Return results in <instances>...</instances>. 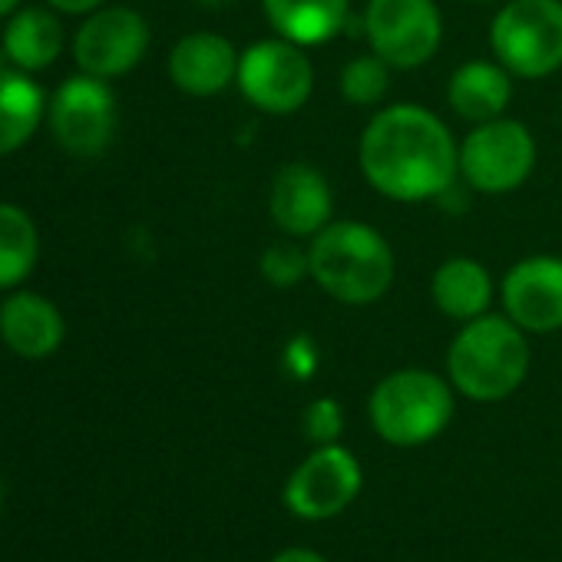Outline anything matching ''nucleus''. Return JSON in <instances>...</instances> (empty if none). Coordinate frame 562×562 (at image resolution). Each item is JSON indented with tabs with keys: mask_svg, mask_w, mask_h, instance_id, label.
<instances>
[{
	"mask_svg": "<svg viewBox=\"0 0 562 562\" xmlns=\"http://www.w3.org/2000/svg\"><path fill=\"white\" fill-rule=\"evenodd\" d=\"M202 4H209V8H222V4H232V0H202Z\"/></svg>",
	"mask_w": 562,
	"mask_h": 562,
	"instance_id": "obj_28",
	"label": "nucleus"
},
{
	"mask_svg": "<svg viewBox=\"0 0 562 562\" xmlns=\"http://www.w3.org/2000/svg\"><path fill=\"white\" fill-rule=\"evenodd\" d=\"M44 120V93L21 67H0V156L21 149Z\"/></svg>",
	"mask_w": 562,
	"mask_h": 562,
	"instance_id": "obj_19",
	"label": "nucleus"
},
{
	"mask_svg": "<svg viewBox=\"0 0 562 562\" xmlns=\"http://www.w3.org/2000/svg\"><path fill=\"white\" fill-rule=\"evenodd\" d=\"M509 70L503 64H486V60H470L463 64L447 87V100L457 110V116L470 123H486L503 116V110L513 100V83Z\"/></svg>",
	"mask_w": 562,
	"mask_h": 562,
	"instance_id": "obj_17",
	"label": "nucleus"
},
{
	"mask_svg": "<svg viewBox=\"0 0 562 562\" xmlns=\"http://www.w3.org/2000/svg\"><path fill=\"white\" fill-rule=\"evenodd\" d=\"M146 47H149V27L130 8L97 11L74 41L80 70L100 80L130 74L143 60Z\"/></svg>",
	"mask_w": 562,
	"mask_h": 562,
	"instance_id": "obj_11",
	"label": "nucleus"
},
{
	"mask_svg": "<svg viewBox=\"0 0 562 562\" xmlns=\"http://www.w3.org/2000/svg\"><path fill=\"white\" fill-rule=\"evenodd\" d=\"M261 11L278 37L299 47H318L341 34L348 0H261Z\"/></svg>",
	"mask_w": 562,
	"mask_h": 562,
	"instance_id": "obj_16",
	"label": "nucleus"
},
{
	"mask_svg": "<svg viewBox=\"0 0 562 562\" xmlns=\"http://www.w3.org/2000/svg\"><path fill=\"white\" fill-rule=\"evenodd\" d=\"M371 424L394 447H417L434 440L453 417L450 384L430 371L407 368L387 374L371 394Z\"/></svg>",
	"mask_w": 562,
	"mask_h": 562,
	"instance_id": "obj_4",
	"label": "nucleus"
},
{
	"mask_svg": "<svg viewBox=\"0 0 562 562\" xmlns=\"http://www.w3.org/2000/svg\"><path fill=\"white\" fill-rule=\"evenodd\" d=\"M18 8V0H0V18H4V14H11Z\"/></svg>",
	"mask_w": 562,
	"mask_h": 562,
	"instance_id": "obj_27",
	"label": "nucleus"
},
{
	"mask_svg": "<svg viewBox=\"0 0 562 562\" xmlns=\"http://www.w3.org/2000/svg\"><path fill=\"white\" fill-rule=\"evenodd\" d=\"M64 50V27L50 11L27 8L18 11L14 21L4 31V54L21 70H44L50 67Z\"/></svg>",
	"mask_w": 562,
	"mask_h": 562,
	"instance_id": "obj_20",
	"label": "nucleus"
},
{
	"mask_svg": "<svg viewBox=\"0 0 562 562\" xmlns=\"http://www.w3.org/2000/svg\"><path fill=\"white\" fill-rule=\"evenodd\" d=\"M506 318L522 331L552 335L562 328V258L532 255L516 261L503 278Z\"/></svg>",
	"mask_w": 562,
	"mask_h": 562,
	"instance_id": "obj_12",
	"label": "nucleus"
},
{
	"mask_svg": "<svg viewBox=\"0 0 562 562\" xmlns=\"http://www.w3.org/2000/svg\"><path fill=\"white\" fill-rule=\"evenodd\" d=\"M308 274L341 305H374L394 285V251L364 222H328L312 235Z\"/></svg>",
	"mask_w": 562,
	"mask_h": 562,
	"instance_id": "obj_2",
	"label": "nucleus"
},
{
	"mask_svg": "<svg viewBox=\"0 0 562 562\" xmlns=\"http://www.w3.org/2000/svg\"><path fill=\"white\" fill-rule=\"evenodd\" d=\"M305 434L315 440V443H331V440H338V434H341V407L331 401V397H325V401H315L308 411H305Z\"/></svg>",
	"mask_w": 562,
	"mask_h": 562,
	"instance_id": "obj_24",
	"label": "nucleus"
},
{
	"mask_svg": "<svg viewBox=\"0 0 562 562\" xmlns=\"http://www.w3.org/2000/svg\"><path fill=\"white\" fill-rule=\"evenodd\" d=\"M364 34L381 60L414 70L440 50L443 21L434 0H368Z\"/></svg>",
	"mask_w": 562,
	"mask_h": 562,
	"instance_id": "obj_8",
	"label": "nucleus"
},
{
	"mask_svg": "<svg viewBox=\"0 0 562 562\" xmlns=\"http://www.w3.org/2000/svg\"><path fill=\"white\" fill-rule=\"evenodd\" d=\"M434 305L453 322H473L486 315L493 302V281L473 258H447L430 281Z\"/></svg>",
	"mask_w": 562,
	"mask_h": 562,
	"instance_id": "obj_18",
	"label": "nucleus"
},
{
	"mask_svg": "<svg viewBox=\"0 0 562 562\" xmlns=\"http://www.w3.org/2000/svg\"><path fill=\"white\" fill-rule=\"evenodd\" d=\"M268 212L274 225L292 238L318 235L335 212V195L328 179L308 162L281 166L268 189Z\"/></svg>",
	"mask_w": 562,
	"mask_h": 562,
	"instance_id": "obj_13",
	"label": "nucleus"
},
{
	"mask_svg": "<svg viewBox=\"0 0 562 562\" xmlns=\"http://www.w3.org/2000/svg\"><path fill=\"white\" fill-rule=\"evenodd\" d=\"M0 506H4V483H0Z\"/></svg>",
	"mask_w": 562,
	"mask_h": 562,
	"instance_id": "obj_29",
	"label": "nucleus"
},
{
	"mask_svg": "<svg viewBox=\"0 0 562 562\" xmlns=\"http://www.w3.org/2000/svg\"><path fill=\"white\" fill-rule=\"evenodd\" d=\"M169 77L189 97H215L238 77V54L218 34H189L169 54Z\"/></svg>",
	"mask_w": 562,
	"mask_h": 562,
	"instance_id": "obj_14",
	"label": "nucleus"
},
{
	"mask_svg": "<svg viewBox=\"0 0 562 562\" xmlns=\"http://www.w3.org/2000/svg\"><path fill=\"white\" fill-rule=\"evenodd\" d=\"M529 371L526 331L499 315H480L463 322V331L447 351V374L453 387L470 401H503L509 397Z\"/></svg>",
	"mask_w": 562,
	"mask_h": 562,
	"instance_id": "obj_3",
	"label": "nucleus"
},
{
	"mask_svg": "<svg viewBox=\"0 0 562 562\" xmlns=\"http://www.w3.org/2000/svg\"><path fill=\"white\" fill-rule=\"evenodd\" d=\"M480 4H486V0H480Z\"/></svg>",
	"mask_w": 562,
	"mask_h": 562,
	"instance_id": "obj_30",
	"label": "nucleus"
},
{
	"mask_svg": "<svg viewBox=\"0 0 562 562\" xmlns=\"http://www.w3.org/2000/svg\"><path fill=\"white\" fill-rule=\"evenodd\" d=\"M47 4H54L64 14H87V11H97L103 0H47Z\"/></svg>",
	"mask_w": 562,
	"mask_h": 562,
	"instance_id": "obj_25",
	"label": "nucleus"
},
{
	"mask_svg": "<svg viewBox=\"0 0 562 562\" xmlns=\"http://www.w3.org/2000/svg\"><path fill=\"white\" fill-rule=\"evenodd\" d=\"M50 130L74 156H100L116 130V100L100 77L67 80L50 103Z\"/></svg>",
	"mask_w": 562,
	"mask_h": 562,
	"instance_id": "obj_9",
	"label": "nucleus"
},
{
	"mask_svg": "<svg viewBox=\"0 0 562 562\" xmlns=\"http://www.w3.org/2000/svg\"><path fill=\"white\" fill-rule=\"evenodd\" d=\"M271 562H328V559L318 555V552H308V549H289V552L274 555Z\"/></svg>",
	"mask_w": 562,
	"mask_h": 562,
	"instance_id": "obj_26",
	"label": "nucleus"
},
{
	"mask_svg": "<svg viewBox=\"0 0 562 562\" xmlns=\"http://www.w3.org/2000/svg\"><path fill=\"white\" fill-rule=\"evenodd\" d=\"M536 166L532 133L519 120H486L460 146V172L470 189L483 195H503L519 189Z\"/></svg>",
	"mask_w": 562,
	"mask_h": 562,
	"instance_id": "obj_7",
	"label": "nucleus"
},
{
	"mask_svg": "<svg viewBox=\"0 0 562 562\" xmlns=\"http://www.w3.org/2000/svg\"><path fill=\"white\" fill-rule=\"evenodd\" d=\"M361 493V467L351 450L325 443L289 480L285 503L302 519L338 516Z\"/></svg>",
	"mask_w": 562,
	"mask_h": 562,
	"instance_id": "obj_10",
	"label": "nucleus"
},
{
	"mask_svg": "<svg viewBox=\"0 0 562 562\" xmlns=\"http://www.w3.org/2000/svg\"><path fill=\"white\" fill-rule=\"evenodd\" d=\"M391 87V64L378 54L358 57L341 70V97L355 106H374Z\"/></svg>",
	"mask_w": 562,
	"mask_h": 562,
	"instance_id": "obj_22",
	"label": "nucleus"
},
{
	"mask_svg": "<svg viewBox=\"0 0 562 562\" xmlns=\"http://www.w3.org/2000/svg\"><path fill=\"white\" fill-rule=\"evenodd\" d=\"M235 83L255 110L268 116H289L308 103L315 90V70L305 57V47L274 37L251 44L238 57Z\"/></svg>",
	"mask_w": 562,
	"mask_h": 562,
	"instance_id": "obj_6",
	"label": "nucleus"
},
{
	"mask_svg": "<svg viewBox=\"0 0 562 562\" xmlns=\"http://www.w3.org/2000/svg\"><path fill=\"white\" fill-rule=\"evenodd\" d=\"M41 255L37 228L18 205H0V289H14L34 271Z\"/></svg>",
	"mask_w": 562,
	"mask_h": 562,
	"instance_id": "obj_21",
	"label": "nucleus"
},
{
	"mask_svg": "<svg viewBox=\"0 0 562 562\" xmlns=\"http://www.w3.org/2000/svg\"><path fill=\"white\" fill-rule=\"evenodd\" d=\"M261 274L271 281V285H278V289L295 285V281H302L308 274V251H302L295 241L271 245L261 255Z\"/></svg>",
	"mask_w": 562,
	"mask_h": 562,
	"instance_id": "obj_23",
	"label": "nucleus"
},
{
	"mask_svg": "<svg viewBox=\"0 0 562 562\" xmlns=\"http://www.w3.org/2000/svg\"><path fill=\"white\" fill-rule=\"evenodd\" d=\"M0 338H4V345L14 355L37 361L60 348L64 318L47 299L18 292L0 305Z\"/></svg>",
	"mask_w": 562,
	"mask_h": 562,
	"instance_id": "obj_15",
	"label": "nucleus"
},
{
	"mask_svg": "<svg viewBox=\"0 0 562 562\" xmlns=\"http://www.w3.org/2000/svg\"><path fill=\"white\" fill-rule=\"evenodd\" d=\"M490 47L513 77L555 74L562 67V0H509L490 24Z\"/></svg>",
	"mask_w": 562,
	"mask_h": 562,
	"instance_id": "obj_5",
	"label": "nucleus"
},
{
	"mask_svg": "<svg viewBox=\"0 0 562 562\" xmlns=\"http://www.w3.org/2000/svg\"><path fill=\"white\" fill-rule=\"evenodd\" d=\"M364 179L394 202L443 195L460 172V149L450 130L417 103H397L364 126L358 146Z\"/></svg>",
	"mask_w": 562,
	"mask_h": 562,
	"instance_id": "obj_1",
	"label": "nucleus"
}]
</instances>
